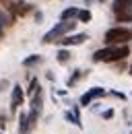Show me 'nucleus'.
Wrapping results in <instances>:
<instances>
[{
  "label": "nucleus",
  "mask_w": 132,
  "mask_h": 134,
  "mask_svg": "<svg viewBox=\"0 0 132 134\" xmlns=\"http://www.w3.org/2000/svg\"><path fill=\"white\" fill-rule=\"evenodd\" d=\"M23 99H25V93L21 89V85H15L13 87V99H10V111L15 114V109L19 105H23Z\"/></svg>",
  "instance_id": "obj_6"
},
{
  "label": "nucleus",
  "mask_w": 132,
  "mask_h": 134,
  "mask_svg": "<svg viewBox=\"0 0 132 134\" xmlns=\"http://www.w3.org/2000/svg\"><path fill=\"white\" fill-rule=\"evenodd\" d=\"M101 95H105V89H101V87H93V89H89L85 95L81 97V105H89L93 99H97Z\"/></svg>",
  "instance_id": "obj_4"
},
{
  "label": "nucleus",
  "mask_w": 132,
  "mask_h": 134,
  "mask_svg": "<svg viewBox=\"0 0 132 134\" xmlns=\"http://www.w3.org/2000/svg\"><path fill=\"white\" fill-rule=\"evenodd\" d=\"M87 39V33H79V35H70V37H62L60 43L62 46H79Z\"/></svg>",
  "instance_id": "obj_8"
},
{
  "label": "nucleus",
  "mask_w": 132,
  "mask_h": 134,
  "mask_svg": "<svg viewBox=\"0 0 132 134\" xmlns=\"http://www.w3.org/2000/svg\"><path fill=\"white\" fill-rule=\"evenodd\" d=\"M79 76H81V70H76V72H74V76H72V79L68 81V85H74V83H76V79H79Z\"/></svg>",
  "instance_id": "obj_17"
},
{
  "label": "nucleus",
  "mask_w": 132,
  "mask_h": 134,
  "mask_svg": "<svg viewBox=\"0 0 132 134\" xmlns=\"http://www.w3.org/2000/svg\"><path fill=\"white\" fill-rule=\"evenodd\" d=\"M74 25H76V23H72V21H62V23H58L54 29H50L48 33L43 35V43L60 41V39H62V37H64L68 31H72V29H74Z\"/></svg>",
  "instance_id": "obj_3"
},
{
  "label": "nucleus",
  "mask_w": 132,
  "mask_h": 134,
  "mask_svg": "<svg viewBox=\"0 0 132 134\" xmlns=\"http://www.w3.org/2000/svg\"><path fill=\"white\" fill-rule=\"evenodd\" d=\"M79 19H81L82 23H89L91 21V13L89 10H79Z\"/></svg>",
  "instance_id": "obj_15"
},
{
  "label": "nucleus",
  "mask_w": 132,
  "mask_h": 134,
  "mask_svg": "<svg viewBox=\"0 0 132 134\" xmlns=\"http://www.w3.org/2000/svg\"><path fill=\"white\" fill-rule=\"evenodd\" d=\"M41 101H43V93H41V89H37L35 93H33V101H31V114L33 118H39L41 114Z\"/></svg>",
  "instance_id": "obj_5"
},
{
  "label": "nucleus",
  "mask_w": 132,
  "mask_h": 134,
  "mask_svg": "<svg viewBox=\"0 0 132 134\" xmlns=\"http://www.w3.org/2000/svg\"><path fill=\"white\" fill-rule=\"evenodd\" d=\"M128 54H130L128 46H109V48L97 50L93 54V60L95 62H118V60H124Z\"/></svg>",
  "instance_id": "obj_1"
},
{
  "label": "nucleus",
  "mask_w": 132,
  "mask_h": 134,
  "mask_svg": "<svg viewBox=\"0 0 132 134\" xmlns=\"http://www.w3.org/2000/svg\"><path fill=\"white\" fill-rule=\"evenodd\" d=\"M6 25H8V19L4 17V13H2V8H0V31H2Z\"/></svg>",
  "instance_id": "obj_16"
},
{
  "label": "nucleus",
  "mask_w": 132,
  "mask_h": 134,
  "mask_svg": "<svg viewBox=\"0 0 132 134\" xmlns=\"http://www.w3.org/2000/svg\"><path fill=\"white\" fill-rule=\"evenodd\" d=\"M103 118H105V120L114 118V109H105V111H103Z\"/></svg>",
  "instance_id": "obj_18"
},
{
  "label": "nucleus",
  "mask_w": 132,
  "mask_h": 134,
  "mask_svg": "<svg viewBox=\"0 0 132 134\" xmlns=\"http://www.w3.org/2000/svg\"><path fill=\"white\" fill-rule=\"evenodd\" d=\"M35 120L37 118H33L31 114H21V134H29L31 132V128L35 126Z\"/></svg>",
  "instance_id": "obj_7"
},
{
  "label": "nucleus",
  "mask_w": 132,
  "mask_h": 134,
  "mask_svg": "<svg viewBox=\"0 0 132 134\" xmlns=\"http://www.w3.org/2000/svg\"><path fill=\"white\" fill-rule=\"evenodd\" d=\"M99 2H103V0H99Z\"/></svg>",
  "instance_id": "obj_20"
},
{
  "label": "nucleus",
  "mask_w": 132,
  "mask_h": 134,
  "mask_svg": "<svg viewBox=\"0 0 132 134\" xmlns=\"http://www.w3.org/2000/svg\"><path fill=\"white\" fill-rule=\"evenodd\" d=\"M74 17H79V8H66V10H62V15H60V19L62 21H72Z\"/></svg>",
  "instance_id": "obj_10"
},
{
  "label": "nucleus",
  "mask_w": 132,
  "mask_h": 134,
  "mask_svg": "<svg viewBox=\"0 0 132 134\" xmlns=\"http://www.w3.org/2000/svg\"><path fill=\"white\" fill-rule=\"evenodd\" d=\"M39 60H41L39 56H31V58H25V60H23V64H25V66H33V64H37Z\"/></svg>",
  "instance_id": "obj_14"
},
{
  "label": "nucleus",
  "mask_w": 132,
  "mask_h": 134,
  "mask_svg": "<svg viewBox=\"0 0 132 134\" xmlns=\"http://www.w3.org/2000/svg\"><path fill=\"white\" fill-rule=\"evenodd\" d=\"M0 134H2V132H0Z\"/></svg>",
  "instance_id": "obj_21"
},
{
  "label": "nucleus",
  "mask_w": 132,
  "mask_h": 134,
  "mask_svg": "<svg viewBox=\"0 0 132 134\" xmlns=\"http://www.w3.org/2000/svg\"><path fill=\"white\" fill-rule=\"evenodd\" d=\"M130 74H132V66H130Z\"/></svg>",
  "instance_id": "obj_19"
},
{
  "label": "nucleus",
  "mask_w": 132,
  "mask_h": 134,
  "mask_svg": "<svg viewBox=\"0 0 132 134\" xmlns=\"http://www.w3.org/2000/svg\"><path fill=\"white\" fill-rule=\"evenodd\" d=\"M118 21H132V8H122V10H114Z\"/></svg>",
  "instance_id": "obj_9"
},
{
  "label": "nucleus",
  "mask_w": 132,
  "mask_h": 134,
  "mask_svg": "<svg viewBox=\"0 0 132 134\" xmlns=\"http://www.w3.org/2000/svg\"><path fill=\"white\" fill-rule=\"evenodd\" d=\"M68 60H70V52L68 50H60L58 52V62H60V64H64V62H68Z\"/></svg>",
  "instance_id": "obj_12"
},
{
  "label": "nucleus",
  "mask_w": 132,
  "mask_h": 134,
  "mask_svg": "<svg viewBox=\"0 0 132 134\" xmlns=\"http://www.w3.org/2000/svg\"><path fill=\"white\" fill-rule=\"evenodd\" d=\"M37 89H39V83H37V79H31V85H29V89H27V95H33Z\"/></svg>",
  "instance_id": "obj_13"
},
{
  "label": "nucleus",
  "mask_w": 132,
  "mask_h": 134,
  "mask_svg": "<svg viewBox=\"0 0 132 134\" xmlns=\"http://www.w3.org/2000/svg\"><path fill=\"white\" fill-rule=\"evenodd\" d=\"M122 8H132V0H114V10Z\"/></svg>",
  "instance_id": "obj_11"
},
{
  "label": "nucleus",
  "mask_w": 132,
  "mask_h": 134,
  "mask_svg": "<svg viewBox=\"0 0 132 134\" xmlns=\"http://www.w3.org/2000/svg\"><path fill=\"white\" fill-rule=\"evenodd\" d=\"M128 39H132V29L126 27H114L105 33V43L109 46H124Z\"/></svg>",
  "instance_id": "obj_2"
}]
</instances>
